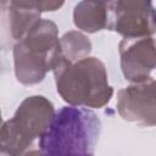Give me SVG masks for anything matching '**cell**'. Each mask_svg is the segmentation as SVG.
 <instances>
[{
  "label": "cell",
  "instance_id": "1",
  "mask_svg": "<svg viewBox=\"0 0 156 156\" xmlns=\"http://www.w3.org/2000/svg\"><path fill=\"white\" fill-rule=\"evenodd\" d=\"M101 129L98 116L83 107L60 108L39 138L41 156H95Z\"/></svg>",
  "mask_w": 156,
  "mask_h": 156
},
{
  "label": "cell",
  "instance_id": "2",
  "mask_svg": "<svg viewBox=\"0 0 156 156\" xmlns=\"http://www.w3.org/2000/svg\"><path fill=\"white\" fill-rule=\"evenodd\" d=\"M56 89L69 105L83 108H101L113 95L105 65L96 57L68 62L61 57L54 68Z\"/></svg>",
  "mask_w": 156,
  "mask_h": 156
},
{
  "label": "cell",
  "instance_id": "3",
  "mask_svg": "<svg viewBox=\"0 0 156 156\" xmlns=\"http://www.w3.org/2000/svg\"><path fill=\"white\" fill-rule=\"evenodd\" d=\"M61 57L57 26L50 20H40L13 46L16 77L22 84H38L54 71Z\"/></svg>",
  "mask_w": 156,
  "mask_h": 156
},
{
  "label": "cell",
  "instance_id": "4",
  "mask_svg": "<svg viewBox=\"0 0 156 156\" xmlns=\"http://www.w3.org/2000/svg\"><path fill=\"white\" fill-rule=\"evenodd\" d=\"M55 113L52 102L46 98H26L13 117L0 126V155L23 156L28 152L34 139L48 129Z\"/></svg>",
  "mask_w": 156,
  "mask_h": 156
},
{
  "label": "cell",
  "instance_id": "5",
  "mask_svg": "<svg viewBox=\"0 0 156 156\" xmlns=\"http://www.w3.org/2000/svg\"><path fill=\"white\" fill-rule=\"evenodd\" d=\"M106 27L124 39L152 37L155 32V11L151 1L119 0L107 2Z\"/></svg>",
  "mask_w": 156,
  "mask_h": 156
},
{
  "label": "cell",
  "instance_id": "6",
  "mask_svg": "<svg viewBox=\"0 0 156 156\" xmlns=\"http://www.w3.org/2000/svg\"><path fill=\"white\" fill-rule=\"evenodd\" d=\"M117 110L119 116L141 126L152 127L155 115V79L132 84L117 94Z\"/></svg>",
  "mask_w": 156,
  "mask_h": 156
},
{
  "label": "cell",
  "instance_id": "7",
  "mask_svg": "<svg viewBox=\"0 0 156 156\" xmlns=\"http://www.w3.org/2000/svg\"><path fill=\"white\" fill-rule=\"evenodd\" d=\"M121 67L123 76L133 84L151 79L155 69L154 37L124 39L119 43Z\"/></svg>",
  "mask_w": 156,
  "mask_h": 156
},
{
  "label": "cell",
  "instance_id": "8",
  "mask_svg": "<svg viewBox=\"0 0 156 156\" xmlns=\"http://www.w3.org/2000/svg\"><path fill=\"white\" fill-rule=\"evenodd\" d=\"M73 22L79 29L95 33L107 24V2L80 1L74 6Z\"/></svg>",
  "mask_w": 156,
  "mask_h": 156
},
{
  "label": "cell",
  "instance_id": "9",
  "mask_svg": "<svg viewBox=\"0 0 156 156\" xmlns=\"http://www.w3.org/2000/svg\"><path fill=\"white\" fill-rule=\"evenodd\" d=\"M40 11L33 5V1L10 2V28L15 39L26 37L40 21Z\"/></svg>",
  "mask_w": 156,
  "mask_h": 156
},
{
  "label": "cell",
  "instance_id": "10",
  "mask_svg": "<svg viewBox=\"0 0 156 156\" xmlns=\"http://www.w3.org/2000/svg\"><path fill=\"white\" fill-rule=\"evenodd\" d=\"M61 55L68 62H76L85 58L91 51L90 40L78 30H71L65 33L60 38Z\"/></svg>",
  "mask_w": 156,
  "mask_h": 156
},
{
  "label": "cell",
  "instance_id": "11",
  "mask_svg": "<svg viewBox=\"0 0 156 156\" xmlns=\"http://www.w3.org/2000/svg\"><path fill=\"white\" fill-rule=\"evenodd\" d=\"M0 126H1V112H0Z\"/></svg>",
  "mask_w": 156,
  "mask_h": 156
}]
</instances>
